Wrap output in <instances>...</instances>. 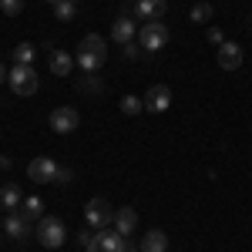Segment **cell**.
I'll list each match as a JSON object with an SVG mask.
<instances>
[{"instance_id": "obj_1", "label": "cell", "mask_w": 252, "mask_h": 252, "mask_svg": "<svg viewBox=\"0 0 252 252\" xmlns=\"http://www.w3.org/2000/svg\"><path fill=\"white\" fill-rule=\"evenodd\" d=\"M104 61H108V44L104 37H97V34H88V37H81V47H78V64L84 74H94L104 67Z\"/></svg>"}, {"instance_id": "obj_2", "label": "cell", "mask_w": 252, "mask_h": 252, "mask_svg": "<svg viewBox=\"0 0 252 252\" xmlns=\"http://www.w3.org/2000/svg\"><path fill=\"white\" fill-rule=\"evenodd\" d=\"M7 81H10V91L20 94V97L37 94V88H40V78H37V67L34 64H14Z\"/></svg>"}, {"instance_id": "obj_3", "label": "cell", "mask_w": 252, "mask_h": 252, "mask_svg": "<svg viewBox=\"0 0 252 252\" xmlns=\"http://www.w3.org/2000/svg\"><path fill=\"white\" fill-rule=\"evenodd\" d=\"M138 44H141V51H148V54L161 51V47L168 44V27H165L161 20H145L141 31H138Z\"/></svg>"}, {"instance_id": "obj_4", "label": "cell", "mask_w": 252, "mask_h": 252, "mask_svg": "<svg viewBox=\"0 0 252 252\" xmlns=\"http://www.w3.org/2000/svg\"><path fill=\"white\" fill-rule=\"evenodd\" d=\"M64 239H67V229H64V222H61L58 215H44L37 222V242L40 246L58 249V246H64Z\"/></svg>"}, {"instance_id": "obj_5", "label": "cell", "mask_w": 252, "mask_h": 252, "mask_svg": "<svg viewBox=\"0 0 252 252\" xmlns=\"http://www.w3.org/2000/svg\"><path fill=\"white\" fill-rule=\"evenodd\" d=\"M84 219H88V225L91 229H108V225H115V209H111V202L108 198H91L88 205H84Z\"/></svg>"}, {"instance_id": "obj_6", "label": "cell", "mask_w": 252, "mask_h": 252, "mask_svg": "<svg viewBox=\"0 0 252 252\" xmlns=\"http://www.w3.org/2000/svg\"><path fill=\"white\" fill-rule=\"evenodd\" d=\"M168 108H172V88H168V84H152V88L145 91V111L161 115V111H168Z\"/></svg>"}, {"instance_id": "obj_7", "label": "cell", "mask_w": 252, "mask_h": 252, "mask_svg": "<svg viewBox=\"0 0 252 252\" xmlns=\"http://www.w3.org/2000/svg\"><path fill=\"white\" fill-rule=\"evenodd\" d=\"M128 249V242H125V235H118L115 229L108 232V229H101V232L91 239V246L84 252H125Z\"/></svg>"}, {"instance_id": "obj_8", "label": "cell", "mask_w": 252, "mask_h": 252, "mask_svg": "<svg viewBox=\"0 0 252 252\" xmlns=\"http://www.w3.org/2000/svg\"><path fill=\"white\" fill-rule=\"evenodd\" d=\"M3 235H10V239H27V235H34V222L24 219L20 209H14V212H7V219H3Z\"/></svg>"}, {"instance_id": "obj_9", "label": "cell", "mask_w": 252, "mask_h": 252, "mask_svg": "<svg viewBox=\"0 0 252 252\" xmlns=\"http://www.w3.org/2000/svg\"><path fill=\"white\" fill-rule=\"evenodd\" d=\"M135 20H161L168 14V0H135Z\"/></svg>"}, {"instance_id": "obj_10", "label": "cell", "mask_w": 252, "mask_h": 252, "mask_svg": "<svg viewBox=\"0 0 252 252\" xmlns=\"http://www.w3.org/2000/svg\"><path fill=\"white\" fill-rule=\"evenodd\" d=\"M78 111H74V108H54V111H51V128H54V131H58V135H71V131H74V128H78Z\"/></svg>"}, {"instance_id": "obj_11", "label": "cell", "mask_w": 252, "mask_h": 252, "mask_svg": "<svg viewBox=\"0 0 252 252\" xmlns=\"http://www.w3.org/2000/svg\"><path fill=\"white\" fill-rule=\"evenodd\" d=\"M54 172H58V161L47 155H37L31 165H27V175L31 182H54Z\"/></svg>"}, {"instance_id": "obj_12", "label": "cell", "mask_w": 252, "mask_h": 252, "mask_svg": "<svg viewBox=\"0 0 252 252\" xmlns=\"http://www.w3.org/2000/svg\"><path fill=\"white\" fill-rule=\"evenodd\" d=\"M219 67H222V71H239V67H242V47L232 44V40H225V44L219 47Z\"/></svg>"}, {"instance_id": "obj_13", "label": "cell", "mask_w": 252, "mask_h": 252, "mask_svg": "<svg viewBox=\"0 0 252 252\" xmlns=\"http://www.w3.org/2000/svg\"><path fill=\"white\" fill-rule=\"evenodd\" d=\"M135 229H138V212L131 205H121L115 212V232L118 235H135Z\"/></svg>"}, {"instance_id": "obj_14", "label": "cell", "mask_w": 252, "mask_h": 252, "mask_svg": "<svg viewBox=\"0 0 252 252\" xmlns=\"http://www.w3.org/2000/svg\"><path fill=\"white\" fill-rule=\"evenodd\" d=\"M111 37L125 47V44H131V37H135V17L131 14H121V17L115 20V27H111Z\"/></svg>"}, {"instance_id": "obj_15", "label": "cell", "mask_w": 252, "mask_h": 252, "mask_svg": "<svg viewBox=\"0 0 252 252\" xmlns=\"http://www.w3.org/2000/svg\"><path fill=\"white\" fill-rule=\"evenodd\" d=\"M47 64H51V74L64 78V74H71V67H74V58H71V54H64L61 47H54V51L47 54Z\"/></svg>"}, {"instance_id": "obj_16", "label": "cell", "mask_w": 252, "mask_h": 252, "mask_svg": "<svg viewBox=\"0 0 252 252\" xmlns=\"http://www.w3.org/2000/svg\"><path fill=\"white\" fill-rule=\"evenodd\" d=\"M141 252H168V235L161 232V229H152V232L141 235Z\"/></svg>"}, {"instance_id": "obj_17", "label": "cell", "mask_w": 252, "mask_h": 252, "mask_svg": "<svg viewBox=\"0 0 252 252\" xmlns=\"http://www.w3.org/2000/svg\"><path fill=\"white\" fill-rule=\"evenodd\" d=\"M20 202H24L20 185H17V182H7V185L0 189V205H3L7 212H14V209H20Z\"/></svg>"}, {"instance_id": "obj_18", "label": "cell", "mask_w": 252, "mask_h": 252, "mask_svg": "<svg viewBox=\"0 0 252 252\" xmlns=\"http://www.w3.org/2000/svg\"><path fill=\"white\" fill-rule=\"evenodd\" d=\"M40 212H44V202H40L37 195H31V198H24V202H20V215H24V219L37 222V219H40Z\"/></svg>"}, {"instance_id": "obj_19", "label": "cell", "mask_w": 252, "mask_h": 252, "mask_svg": "<svg viewBox=\"0 0 252 252\" xmlns=\"http://www.w3.org/2000/svg\"><path fill=\"white\" fill-rule=\"evenodd\" d=\"M78 14V0H58L54 3V17L58 20H74Z\"/></svg>"}, {"instance_id": "obj_20", "label": "cell", "mask_w": 252, "mask_h": 252, "mask_svg": "<svg viewBox=\"0 0 252 252\" xmlns=\"http://www.w3.org/2000/svg\"><path fill=\"white\" fill-rule=\"evenodd\" d=\"M121 111H125V115H141V111H145V101H141V97H135V94H125L121 97Z\"/></svg>"}, {"instance_id": "obj_21", "label": "cell", "mask_w": 252, "mask_h": 252, "mask_svg": "<svg viewBox=\"0 0 252 252\" xmlns=\"http://www.w3.org/2000/svg\"><path fill=\"white\" fill-rule=\"evenodd\" d=\"M34 44H17L14 47V64H34Z\"/></svg>"}, {"instance_id": "obj_22", "label": "cell", "mask_w": 252, "mask_h": 252, "mask_svg": "<svg viewBox=\"0 0 252 252\" xmlns=\"http://www.w3.org/2000/svg\"><path fill=\"white\" fill-rule=\"evenodd\" d=\"M189 17H192L195 24H205V20L212 17V7H209V3H195V7H192V14H189Z\"/></svg>"}, {"instance_id": "obj_23", "label": "cell", "mask_w": 252, "mask_h": 252, "mask_svg": "<svg viewBox=\"0 0 252 252\" xmlns=\"http://www.w3.org/2000/svg\"><path fill=\"white\" fill-rule=\"evenodd\" d=\"M0 10H3L7 17H17L20 10H24V0H0Z\"/></svg>"}, {"instance_id": "obj_24", "label": "cell", "mask_w": 252, "mask_h": 252, "mask_svg": "<svg viewBox=\"0 0 252 252\" xmlns=\"http://www.w3.org/2000/svg\"><path fill=\"white\" fill-rule=\"evenodd\" d=\"M71 178H74V172L58 165V172H54V182H51V185H71Z\"/></svg>"}, {"instance_id": "obj_25", "label": "cell", "mask_w": 252, "mask_h": 252, "mask_svg": "<svg viewBox=\"0 0 252 252\" xmlns=\"http://www.w3.org/2000/svg\"><path fill=\"white\" fill-rule=\"evenodd\" d=\"M81 91H91V94H101V91H104V84H101L97 78H84V81H81Z\"/></svg>"}, {"instance_id": "obj_26", "label": "cell", "mask_w": 252, "mask_h": 252, "mask_svg": "<svg viewBox=\"0 0 252 252\" xmlns=\"http://www.w3.org/2000/svg\"><path fill=\"white\" fill-rule=\"evenodd\" d=\"M209 40H212V44H219V47L225 44V37H222V31H219V27H209Z\"/></svg>"}, {"instance_id": "obj_27", "label": "cell", "mask_w": 252, "mask_h": 252, "mask_svg": "<svg viewBox=\"0 0 252 252\" xmlns=\"http://www.w3.org/2000/svg\"><path fill=\"white\" fill-rule=\"evenodd\" d=\"M125 54H128V58H138V54H141V44H125Z\"/></svg>"}, {"instance_id": "obj_28", "label": "cell", "mask_w": 252, "mask_h": 252, "mask_svg": "<svg viewBox=\"0 0 252 252\" xmlns=\"http://www.w3.org/2000/svg\"><path fill=\"white\" fill-rule=\"evenodd\" d=\"M91 239H94L91 232H78V242H81V249H88V246H91Z\"/></svg>"}, {"instance_id": "obj_29", "label": "cell", "mask_w": 252, "mask_h": 252, "mask_svg": "<svg viewBox=\"0 0 252 252\" xmlns=\"http://www.w3.org/2000/svg\"><path fill=\"white\" fill-rule=\"evenodd\" d=\"M10 165H14V158H10V155H0V172H7Z\"/></svg>"}, {"instance_id": "obj_30", "label": "cell", "mask_w": 252, "mask_h": 252, "mask_svg": "<svg viewBox=\"0 0 252 252\" xmlns=\"http://www.w3.org/2000/svg\"><path fill=\"white\" fill-rule=\"evenodd\" d=\"M10 78V71H7V64H3V61H0V84H3V81Z\"/></svg>"}, {"instance_id": "obj_31", "label": "cell", "mask_w": 252, "mask_h": 252, "mask_svg": "<svg viewBox=\"0 0 252 252\" xmlns=\"http://www.w3.org/2000/svg\"><path fill=\"white\" fill-rule=\"evenodd\" d=\"M125 252H141V249H135V246H128V249H125Z\"/></svg>"}, {"instance_id": "obj_32", "label": "cell", "mask_w": 252, "mask_h": 252, "mask_svg": "<svg viewBox=\"0 0 252 252\" xmlns=\"http://www.w3.org/2000/svg\"><path fill=\"white\" fill-rule=\"evenodd\" d=\"M249 27H252V17H249Z\"/></svg>"}, {"instance_id": "obj_33", "label": "cell", "mask_w": 252, "mask_h": 252, "mask_svg": "<svg viewBox=\"0 0 252 252\" xmlns=\"http://www.w3.org/2000/svg\"><path fill=\"white\" fill-rule=\"evenodd\" d=\"M0 242H3V235H0Z\"/></svg>"}, {"instance_id": "obj_34", "label": "cell", "mask_w": 252, "mask_h": 252, "mask_svg": "<svg viewBox=\"0 0 252 252\" xmlns=\"http://www.w3.org/2000/svg\"><path fill=\"white\" fill-rule=\"evenodd\" d=\"M51 3H58V0H51Z\"/></svg>"}]
</instances>
